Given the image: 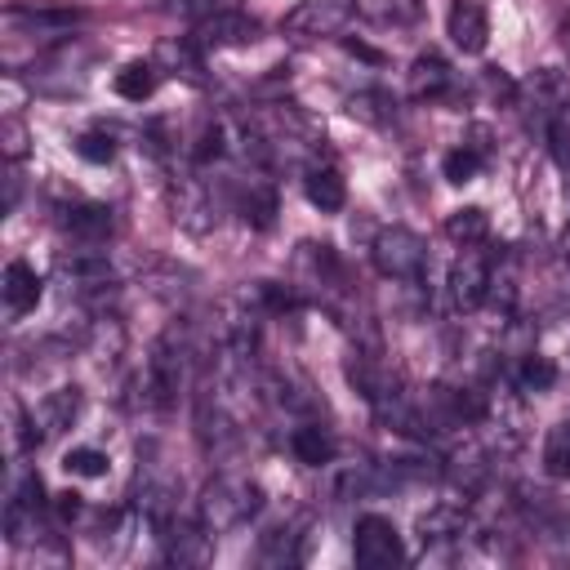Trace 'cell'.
Masks as SVG:
<instances>
[{
    "label": "cell",
    "mask_w": 570,
    "mask_h": 570,
    "mask_svg": "<svg viewBox=\"0 0 570 570\" xmlns=\"http://www.w3.org/2000/svg\"><path fill=\"white\" fill-rule=\"evenodd\" d=\"M263 508V485L245 472H218L205 481L200 499H196V521L209 534H227L236 525H245L254 512Z\"/></svg>",
    "instance_id": "6da1fadb"
},
{
    "label": "cell",
    "mask_w": 570,
    "mask_h": 570,
    "mask_svg": "<svg viewBox=\"0 0 570 570\" xmlns=\"http://www.w3.org/2000/svg\"><path fill=\"white\" fill-rule=\"evenodd\" d=\"M183 379H187V343L178 330H165L151 347H147V361H142V405L151 410H169L183 392Z\"/></svg>",
    "instance_id": "7a4b0ae2"
},
{
    "label": "cell",
    "mask_w": 570,
    "mask_h": 570,
    "mask_svg": "<svg viewBox=\"0 0 570 570\" xmlns=\"http://www.w3.org/2000/svg\"><path fill=\"white\" fill-rule=\"evenodd\" d=\"M370 258H374V267H379L383 276H392V281H419L423 267H428V245H423V236L410 232V227H383V232L374 236V245H370Z\"/></svg>",
    "instance_id": "3957f363"
},
{
    "label": "cell",
    "mask_w": 570,
    "mask_h": 570,
    "mask_svg": "<svg viewBox=\"0 0 570 570\" xmlns=\"http://www.w3.org/2000/svg\"><path fill=\"white\" fill-rule=\"evenodd\" d=\"M352 557H356L361 570H392V566L405 561V543H401V534L387 517L365 512L352 525Z\"/></svg>",
    "instance_id": "277c9868"
},
{
    "label": "cell",
    "mask_w": 570,
    "mask_h": 570,
    "mask_svg": "<svg viewBox=\"0 0 570 570\" xmlns=\"http://www.w3.org/2000/svg\"><path fill=\"white\" fill-rule=\"evenodd\" d=\"M356 13V0H298L285 18H281V31L294 36V40H325V36H338Z\"/></svg>",
    "instance_id": "5b68a950"
},
{
    "label": "cell",
    "mask_w": 570,
    "mask_h": 570,
    "mask_svg": "<svg viewBox=\"0 0 570 570\" xmlns=\"http://www.w3.org/2000/svg\"><path fill=\"white\" fill-rule=\"evenodd\" d=\"M517 102H521V111H525V125L543 134L548 120H552L561 107H570V76L557 71V67H539V71L517 89Z\"/></svg>",
    "instance_id": "8992f818"
},
{
    "label": "cell",
    "mask_w": 570,
    "mask_h": 570,
    "mask_svg": "<svg viewBox=\"0 0 570 570\" xmlns=\"http://www.w3.org/2000/svg\"><path fill=\"white\" fill-rule=\"evenodd\" d=\"M450 303L459 312H476L485 298H490V285H494V267L490 258L476 249V245H463V254L450 263Z\"/></svg>",
    "instance_id": "52a82bcc"
},
{
    "label": "cell",
    "mask_w": 570,
    "mask_h": 570,
    "mask_svg": "<svg viewBox=\"0 0 570 570\" xmlns=\"http://www.w3.org/2000/svg\"><path fill=\"white\" fill-rule=\"evenodd\" d=\"M45 485H40V472H22L18 476V485L9 490V503H4V534L13 539V543H31V539H40L36 534V525H40V512H45Z\"/></svg>",
    "instance_id": "ba28073f"
},
{
    "label": "cell",
    "mask_w": 570,
    "mask_h": 570,
    "mask_svg": "<svg viewBox=\"0 0 570 570\" xmlns=\"http://www.w3.org/2000/svg\"><path fill=\"white\" fill-rule=\"evenodd\" d=\"M76 22H80V9H62V4H9L4 9L9 36H62Z\"/></svg>",
    "instance_id": "9c48e42d"
},
{
    "label": "cell",
    "mask_w": 570,
    "mask_h": 570,
    "mask_svg": "<svg viewBox=\"0 0 570 570\" xmlns=\"http://www.w3.org/2000/svg\"><path fill=\"white\" fill-rule=\"evenodd\" d=\"M445 36L463 49V53H481L485 40H490V18L476 0H454L450 4V18H445Z\"/></svg>",
    "instance_id": "30bf717a"
},
{
    "label": "cell",
    "mask_w": 570,
    "mask_h": 570,
    "mask_svg": "<svg viewBox=\"0 0 570 570\" xmlns=\"http://www.w3.org/2000/svg\"><path fill=\"white\" fill-rule=\"evenodd\" d=\"M254 36H258V22H254V18H245L240 9H236V13H214V18L196 22V31H191V40H196L200 49H223V45H249Z\"/></svg>",
    "instance_id": "8fae6325"
},
{
    "label": "cell",
    "mask_w": 570,
    "mask_h": 570,
    "mask_svg": "<svg viewBox=\"0 0 570 570\" xmlns=\"http://www.w3.org/2000/svg\"><path fill=\"white\" fill-rule=\"evenodd\" d=\"M0 294H4V312H9V316L36 312V303H40V276H36V267L22 263V258H13V263L4 267Z\"/></svg>",
    "instance_id": "7c38bea8"
},
{
    "label": "cell",
    "mask_w": 570,
    "mask_h": 570,
    "mask_svg": "<svg viewBox=\"0 0 570 570\" xmlns=\"http://www.w3.org/2000/svg\"><path fill=\"white\" fill-rule=\"evenodd\" d=\"M76 410H80V392H76V387H58V392H49V396L36 405V414H31V428H40L36 436L45 441V436H53V432L71 428Z\"/></svg>",
    "instance_id": "4fadbf2b"
},
{
    "label": "cell",
    "mask_w": 570,
    "mask_h": 570,
    "mask_svg": "<svg viewBox=\"0 0 570 570\" xmlns=\"http://www.w3.org/2000/svg\"><path fill=\"white\" fill-rule=\"evenodd\" d=\"M303 530H307L303 521H289V525L267 530L263 543H258V561L263 566H298L303 561V539H307Z\"/></svg>",
    "instance_id": "5bb4252c"
},
{
    "label": "cell",
    "mask_w": 570,
    "mask_h": 570,
    "mask_svg": "<svg viewBox=\"0 0 570 570\" xmlns=\"http://www.w3.org/2000/svg\"><path fill=\"white\" fill-rule=\"evenodd\" d=\"M405 80H410V94L414 98H441L454 85V71H450V62L441 53H419L410 62V76Z\"/></svg>",
    "instance_id": "9a60e30c"
},
{
    "label": "cell",
    "mask_w": 570,
    "mask_h": 570,
    "mask_svg": "<svg viewBox=\"0 0 570 570\" xmlns=\"http://www.w3.org/2000/svg\"><path fill=\"white\" fill-rule=\"evenodd\" d=\"M303 187H307V200L321 214H338L347 205V183H343V174L334 165H312L307 178H303Z\"/></svg>",
    "instance_id": "2e32d148"
},
{
    "label": "cell",
    "mask_w": 570,
    "mask_h": 570,
    "mask_svg": "<svg viewBox=\"0 0 570 570\" xmlns=\"http://www.w3.org/2000/svg\"><path fill=\"white\" fill-rule=\"evenodd\" d=\"M58 267H62V276H67L76 289H102V285H111V263H107V254H98V249H76V254L62 258Z\"/></svg>",
    "instance_id": "e0dca14e"
},
{
    "label": "cell",
    "mask_w": 570,
    "mask_h": 570,
    "mask_svg": "<svg viewBox=\"0 0 570 570\" xmlns=\"http://www.w3.org/2000/svg\"><path fill=\"white\" fill-rule=\"evenodd\" d=\"M62 227H67L76 240L98 245V240H107V236H111L116 218H111V209H107V205H76V209H67V214H62Z\"/></svg>",
    "instance_id": "ac0fdd59"
},
{
    "label": "cell",
    "mask_w": 570,
    "mask_h": 570,
    "mask_svg": "<svg viewBox=\"0 0 570 570\" xmlns=\"http://www.w3.org/2000/svg\"><path fill=\"white\" fill-rule=\"evenodd\" d=\"M289 450H294V459H298V463L321 468V463H330V459H334V436H330L321 423H303V428H294V432H289Z\"/></svg>",
    "instance_id": "d6986e66"
},
{
    "label": "cell",
    "mask_w": 570,
    "mask_h": 570,
    "mask_svg": "<svg viewBox=\"0 0 570 570\" xmlns=\"http://www.w3.org/2000/svg\"><path fill=\"white\" fill-rule=\"evenodd\" d=\"M169 561H178V566H200L205 557H209V530L196 521V525H174L169 534Z\"/></svg>",
    "instance_id": "ffe728a7"
},
{
    "label": "cell",
    "mask_w": 570,
    "mask_h": 570,
    "mask_svg": "<svg viewBox=\"0 0 570 570\" xmlns=\"http://www.w3.org/2000/svg\"><path fill=\"white\" fill-rule=\"evenodd\" d=\"M445 236L459 240V245H481L490 236V214L481 205H463L445 218Z\"/></svg>",
    "instance_id": "44dd1931"
},
{
    "label": "cell",
    "mask_w": 570,
    "mask_h": 570,
    "mask_svg": "<svg viewBox=\"0 0 570 570\" xmlns=\"http://www.w3.org/2000/svg\"><path fill=\"white\" fill-rule=\"evenodd\" d=\"M463 508H454V503H436L432 512H423L419 517V534H423V543H445V539H454V534H463Z\"/></svg>",
    "instance_id": "7402d4cb"
},
{
    "label": "cell",
    "mask_w": 570,
    "mask_h": 570,
    "mask_svg": "<svg viewBox=\"0 0 570 570\" xmlns=\"http://www.w3.org/2000/svg\"><path fill=\"white\" fill-rule=\"evenodd\" d=\"M543 472L552 481H570V419H561L543 441Z\"/></svg>",
    "instance_id": "603a6c76"
},
{
    "label": "cell",
    "mask_w": 570,
    "mask_h": 570,
    "mask_svg": "<svg viewBox=\"0 0 570 570\" xmlns=\"http://www.w3.org/2000/svg\"><path fill=\"white\" fill-rule=\"evenodd\" d=\"M240 209H245V223H249V227L267 232V227L276 223V187H272V183H249Z\"/></svg>",
    "instance_id": "cb8c5ba5"
},
{
    "label": "cell",
    "mask_w": 570,
    "mask_h": 570,
    "mask_svg": "<svg viewBox=\"0 0 570 570\" xmlns=\"http://www.w3.org/2000/svg\"><path fill=\"white\" fill-rule=\"evenodd\" d=\"M160 62L174 67V76H187V80H200V45L196 40H165L156 49Z\"/></svg>",
    "instance_id": "d4e9b609"
},
{
    "label": "cell",
    "mask_w": 570,
    "mask_h": 570,
    "mask_svg": "<svg viewBox=\"0 0 570 570\" xmlns=\"http://www.w3.org/2000/svg\"><path fill=\"white\" fill-rule=\"evenodd\" d=\"M151 89H156V67L151 62H129V67L116 71V94L120 98L142 102V98H151Z\"/></svg>",
    "instance_id": "484cf974"
},
{
    "label": "cell",
    "mask_w": 570,
    "mask_h": 570,
    "mask_svg": "<svg viewBox=\"0 0 570 570\" xmlns=\"http://www.w3.org/2000/svg\"><path fill=\"white\" fill-rule=\"evenodd\" d=\"M543 142H548V151H552L557 169L570 178V107H561V111L548 120V129H543Z\"/></svg>",
    "instance_id": "4316f807"
},
{
    "label": "cell",
    "mask_w": 570,
    "mask_h": 570,
    "mask_svg": "<svg viewBox=\"0 0 570 570\" xmlns=\"http://www.w3.org/2000/svg\"><path fill=\"white\" fill-rule=\"evenodd\" d=\"M517 383H521L525 392H548V387L557 383V365H552L548 356H539V352H525V356H521V370H517Z\"/></svg>",
    "instance_id": "83f0119b"
},
{
    "label": "cell",
    "mask_w": 570,
    "mask_h": 570,
    "mask_svg": "<svg viewBox=\"0 0 570 570\" xmlns=\"http://www.w3.org/2000/svg\"><path fill=\"white\" fill-rule=\"evenodd\" d=\"M76 156H80V160H89V165H107V160L116 156V142H111V134L89 129V134H80V138H76Z\"/></svg>",
    "instance_id": "f1b7e54d"
},
{
    "label": "cell",
    "mask_w": 570,
    "mask_h": 570,
    "mask_svg": "<svg viewBox=\"0 0 570 570\" xmlns=\"http://www.w3.org/2000/svg\"><path fill=\"white\" fill-rule=\"evenodd\" d=\"M441 169H445L450 183H468V178L481 169V151H476V147H454V151H445Z\"/></svg>",
    "instance_id": "f546056e"
},
{
    "label": "cell",
    "mask_w": 570,
    "mask_h": 570,
    "mask_svg": "<svg viewBox=\"0 0 570 570\" xmlns=\"http://www.w3.org/2000/svg\"><path fill=\"white\" fill-rule=\"evenodd\" d=\"M62 468L76 472V476H102V472H107V454L94 450V445H76V450H67Z\"/></svg>",
    "instance_id": "4dcf8cb0"
},
{
    "label": "cell",
    "mask_w": 570,
    "mask_h": 570,
    "mask_svg": "<svg viewBox=\"0 0 570 570\" xmlns=\"http://www.w3.org/2000/svg\"><path fill=\"white\" fill-rule=\"evenodd\" d=\"M174 9H178L183 18H191V22H205V18H214V13H236L240 0H174Z\"/></svg>",
    "instance_id": "1f68e13d"
},
{
    "label": "cell",
    "mask_w": 570,
    "mask_h": 570,
    "mask_svg": "<svg viewBox=\"0 0 570 570\" xmlns=\"http://www.w3.org/2000/svg\"><path fill=\"white\" fill-rule=\"evenodd\" d=\"M356 9H365L374 18H410L419 9V0H356Z\"/></svg>",
    "instance_id": "d6a6232c"
},
{
    "label": "cell",
    "mask_w": 570,
    "mask_h": 570,
    "mask_svg": "<svg viewBox=\"0 0 570 570\" xmlns=\"http://www.w3.org/2000/svg\"><path fill=\"white\" fill-rule=\"evenodd\" d=\"M0 138H4V156H9V160H22V156H27V129H22V125H18L13 116L4 120Z\"/></svg>",
    "instance_id": "836d02e7"
},
{
    "label": "cell",
    "mask_w": 570,
    "mask_h": 570,
    "mask_svg": "<svg viewBox=\"0 0 570 570\" xmlns=\"http://www.w3.org/2000/svg\"><path fill=\"white\" fill-rule=\"evenodd\" d=\"M218 151H223V129H218V125H205L200 147H196V160H209V156H218Z\"/></svg>",
    "instance_id": "e575fe53"
},
{
    "label": "cell",
    "mask_w": 570,
    "mask_h": 570,
    "mask_svg": "<svg viewBox=\"0 0 570 570\" xmlns=\"http://www.w3.org/2000/svg\"><path fill=\"white\" fill-rule=\"evenodd\" d=\"M53 508H58V517H62V521H71V517L80 512V494L62 490V494H53Z\"/></svg>",
    "instance_id": "d590c367"
}]
</instances>
